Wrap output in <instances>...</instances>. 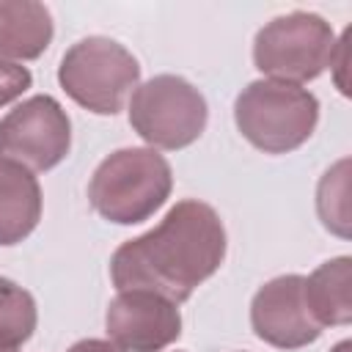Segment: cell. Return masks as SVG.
I'll use <instances>...</instances> for the list:
<instances>
[{"label": "cell", "instance_id": "obj_1", "mask_svg": "<svg viewBox=\"0 0 352 352\" xmlns=\"http://www.w3.org/2000/svg\"><path fill=\"white\" fill-rule=\"evenodd\" d=\"M226 248L220 214L198 198H184L151 231L116 248L110 280L118 292L148 289L179 305L220 270Z\"/></svg>", "mask_w": 352, "mask_h": 352}, {"label": "cell", "instance_id": "obj_2", "mask_svg": "<svg viewBox=\"0 0 352 352\" xmlns=\"http://www.w3.org/2000/svg\"><path fill=\"white\" fill-rule=\"evenodd\" d=\"M170 162L146 146H129L107 154L91 182L88 201L94 212L116 226H135L148 220L170 195Z\"/></svg>", "mask_w": 352, "mask_h": 352}, {"label": "cell", "instance_id": "obj_3", "mask_svg": "<svg viewBox=\"0 0 352 352\" xmlns=\"http://www.w3.org/2000/svg\"><path fill=\"white\" fill-rule=\"evenodd\" d=\"M239 135L264 154H289L300 148L319 124V99L294 82L253 80L234 102Z\"/></svg>", "mask_w": 352, "mask_h": 352}, {"label": "cell", "instance_id": "obj_4", "mask_svg": "<svg viewBox=\"0 0 352 352\" xmlns=\"http://www.w3.org/2000/svg\"><path fill=\"white\" fill-rule=\"evenodd\" d=\"M58 82L80 107L96 116H116L140 85V63L116 38L88 36L63 52Z\"/></svg>", "mask_w": 352, "mask_h": 352}, {"label": "cell", "instance_id": "obj_5", "mask_svg": "<svg viewBox=\"0 0 352 352\" xmlns=\"http://www.w3.org/2000/svg\"><path fill=\"white\" fill-rule=\"evenodd\" d=\"M206 121L209 107L204 94L179 74H157L132 91L129 126L148 148H187L204 135Z\"/></svg>", "mask_w": 352, "mask_h": 352}, {"label": "cell", "instance_id": "obj_6", "mask_svg": "<svg viewBox=\"0 0 352 352\" xmlns=\"http://www.w3.org/2000/svg\"><path fill=\"white\" fill-rule=\"evenodd\" d=\"M336 33L330 22L311 11H292L270 19L253 38V63L267 80H316L333 58Z\"/></svg>", "mask_w": 352, "mask_h": 352}, {"label": "cell", "instance_id": "obj_7", "mask_svg": "<svg viewBox=\"0 0 352 352\" xmlns=\"http://www.w3.org/2000/svg\"><path fill=\"white\" fill-rule=\"evenodd\" d=\"M72 148V121L63 104L50 94L19 102L0 118V157L28 170H50Z\"/></svg>", "mask_w": 352, "mask_h": 352}, {"label": "cell", "instance_id": "obj_8", "mask_svg": "<svg viewBox=\"0 0 352 352\" xmlns=\"http://www.w3.org/2000/svg\"><path fill=\"white\" fill-rule=\"evenodd\" d=\"M104 327L124 352H162L182 336V311L157 292L124 289L110 300Z\"/></svg>", "mask_w": 352, "mask_h": 352}, {"label": "cell", "instance_id": "obj_9", "mask_svg": "<svg viewBox=\"0 0 352 352\" xmlns=\"http://www.w3.org/2000/svg\"><path fill=\"white\" fill-rule=\"evenodd\" d=\"M250 327L256 338L275 349H302L322 336L305 300L302 275H278L250 300Z\"/></svg>", "mask_w": 352, "mask_h": 352}, {"label": "cell", "instance_id": "obj_10", "mask_svg": "<svg viewBox=\"0 0 352 352\" xmlns=\"http://www.w3.org/2000/svg\"><path fill=\"white\" fill-rule=\"evenodd\" d=\"M41 187L33 170L0 157V245L28 239L41 220Z\"/></svg>", "mask_w": 352, "mask_h": 352}, {"label": "cell", "instance_id": "obj_11", "mask_svg": "<svg viewBox=\"0 0 352 352\" xmlns=\"http://www.w3.org/2000/svg\"><path fill=\"white\" fill-rule=\"evenodd\" d=\"M55 36L52 14L36 0H0V58L36 60Z\"/></svg>", "mask_w": 352, "mask_h": 352}, {"label": "cell", "instance_id": "obj_12", "mask_svg": "<svg viewBox=\"0 0 352 352\" xmlns=\"http://www.w3.org/2000/svg\"><path fill=\"white\" fill-rule=\"evenodd\" d=\"M305 300L322 327L352 322V258L336 256L305 278Z\"/></svg>", "mask_w": 352, "mask_h": 352}, {"label": "cell", "instance_id": "obj_13", "mask_svg": "<svg viewBox=\"0 0 352 352\" xmlns=\"http://www.w3.org/2000/svg\"><path fill=\"white\" fill-rule=\"evenodd\" d=\"M38 324V308L28 289L0 275V352H19Z\"/></svg>", "mask_w": 352, "mask_h": 352}, {"label": "cell", "instance_id": "obj_14", "mask_svg": "<svg viewBox=\"0 0 352 352\" xmlns=\"http://www.w3.org/2000/svg\"><path fill=\"white\" fill-rule=\"evenodd\" d=\"M349 160H338L333 168L324 170L316 187V212L327 231L338 234L341 239L349 236Z\"/></svg>", "mask_w": 352, "mask_h": 352}, {"label": "cell", "instance_id": "obj_15", "mask_svg": "<svg viewBox=\"0 0 352 352\" xmlns=\"http://www.w3.org/2000/svg\"><path fill=\"white\" fill-rule=\"evenodd\" d=\"M30 85H33V74L28 66L0 58V107L19 99Z\"/></svg>", "mask_w": 352, "mask_h": 352}, {"label": "cell", "instance_id": "obj_16", "mask_svg": "<svg viewBox=\"0 0 352 352\" xmlns=\"http://www.w3.org/2000/svg\"><path fill=\"white\" fill-rule=\"evenodd\" d=\"M346 41H349V28L344 30L341 38H336V50H333V58H330V66H327V69L336 72V85H338L341 94H349V88H346V82H344V69H346Z\"/></svg>", "mask_w": 352, "mask_h": 352}, {"label": "cell", "instance_id": "obj_17", "mask_svg": "<svg viewBox=\"0 0 352 352\" xmlns=\"http://www.w3.org/2000/svg\"><path fill=\"white\" fill-rule=\"evenodd\" d=\"M66 352H124V349H118L113 341H104V338H82L72 344Z\"/></svg>", "mask_w": 352, "mask_h": 352}, {"label": "cell", "instance_id": "obj_18", "mask_svg": "<svg viewBox=\"0 0 352 352\" xmlns=\"http://www.w3.org/2000/svg\"><path fill=\"white\" fill-rule=\"evenodd\" d=\"M349 349H352V344H349V341H341V344H338L333 352H349Z\"/></svg>", "mask_w": 352, "mask_h": 352}]
</instances>
